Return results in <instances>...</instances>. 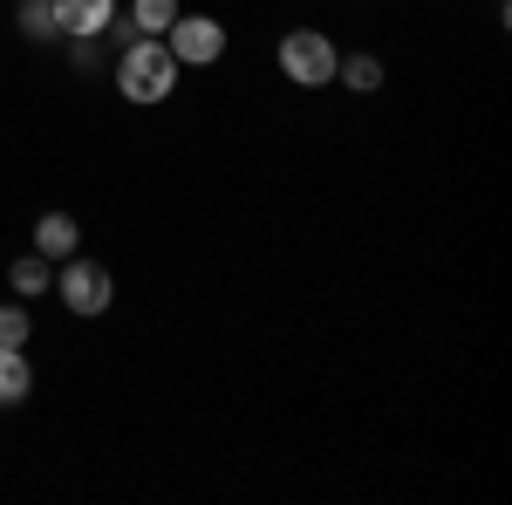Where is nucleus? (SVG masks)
<instances>
[{
	"label": "nucleus",
	"mask_w": 512,
	"mask_h": 505,
	"mask_svg": "<svg viewBox=\"0 0 512 505\" xmlns=\"http://www.w3.org/2000/svg\"><path fill=\"white\" fill-rule=\"evenodd\" d=\"M178 14H185L178 0H130V35H158L164 41V28H171Z\"/></svg>",
	"instance_id": "obj_10"
},
{
	"label": "nucleus",
	"mask_w": 512,
	"mask_h": 505,
	"mask_svg": "<svg viewBox=\"0 0 512 505\" xmlns=\"http://www.w3.org/2000/svg\"><path fill=\"white\" fill-rule=\"evenodd\" d=\"M164 48L178 55V69H212L226 55V21L219 14H178L164 28Z\"/></svg>",
	"instance_id": "obj_4"
},
{
	"label": "nucleus",
	"mask_w": 512,
	"mask_h": 505,
	"mask_svg": "<svg viewBox=\"0 0 512 505\" xmlns=\"http://www.w3.org/2000/svg\"><path fill=\"white\" fill-rule=\"evenodd\" d=\"M178 55L164 48L158 35H130L117 55V96L123 103H137V110H158V103H171V89H178Z\"/></svg>",
	"instance_id": "obj_1"
},
{
	"label": "nucleus",
	"mask_w": 512,
	"mask_h": 505,
	"mask_svg": "<svg viewBox=\"0 0 512 505\" xmlns=\"http://www.w3.org/2000/svg\"><path fill=\"white\" fill-rule=\"evenodd\" d=\"M14 21H21V35H28V41H62L55 7H48V0H21V14H14Z\"/></svg>",
	"instance_id": "obj_11"
},
{
	"label": "nucleus",
	"mask_w": 512,
	"mask_h": 505,
	"mask_svg": "<svg viewBox=\"0 0 512 505\" xmlns=\"http://www.w3.org/2000/svg\"><path fill=\"white\" fill-rule=\"evenodd\" d=\"M28 335H35L28 301H7V308H0V342H7V349H28Z\"/></svg>",
	"instance_id": "obj_12"
},
{
	"label": "nucleus",
	"mask_w": 512,
	"mask_h": 505,
	"mask_svg": "<svg viewBox=\"0 0 512 505\" xmlns=\"http://www.w3.org/2000/svg\"><path fill=\"white\" fill-rule=\"evenodd\" d=\"M62 41H103L117 28V0H48Z\"/></svg>",
	"instance_id": "obj_5"
},
{
	"label": "nucleus",
	"mask_w": 512,
	"mask_h": 505,
	"mask_svg": "<svg viewBox=\"0 0 512 505\" xmlns=\"http://www.w3.org/2000/svg\"><path fill=\"white\" fill-rule=\"evenodd\" d=\"M55 294H62V308H69V314L96 321V314H110V301H117V280H110L103 260L69 253V260H62V280H55Z\"/></svg>",
	"instance_id": "obj_3"
},
{
	"label": "nucleus",
	"mask_w": 512,
	"mask_h": 505,
	"mask_svg": "<svg viewBox=\"0 0 512 505\" xmlns=\"http://www.w3.org/2000/svg\"><path fill=\"white\" fill-rule=\"evenodd\" d=\"M28 396H35V362H28V349H7L0 342V410H14Z\"/></svg>",
	"instance_id": "obj_6"
},
{
	"label": "nucleus",
	"mask_w": 512,
	"mask_h": 505,
	"mask_svg": "<svg viewBox=\"0 0 512 505\" xmlns=\"http://www.w3.org/2000/svg\"><path fill=\"white\" fill-rule=\"evenodd\" d=\"M335 82H342V89H355V96L383 89V55H342V62H335Z\"/></svg>",
	"instance_id": "obj_9"
},
{
	"label": "nucleus",
	"mask_w": 512,
	"mask_h": 505,
	"mask_svg": "<svg viewBox=\"0 0 512 505\" xmlns=\"http://www.w3.org/2000/svg\"><path fill=\"white\" fill-rule=\"evenodd\" d=\"M274 62H280V76L294 82V89H328L335 82V62H342V48L321 35V28H287L274 48Z\"/></svg>",
	"instance_id": "obj_2"
},
{
	"label": "nucleus",
	"mask_w": 512,
	"mask_h": 505,
	"mask_svg": "<svg viewBox=\"0 0 512 505\" xmlns=\"http://www.w3.org/2000/svg\"><path fill=\"white\" fill-rule=\"evenodd\" d=\"M7 287H14L21 301H35V294H55V273H48V260H41V253H21V260L7 267Z\"/></svg>",
	"instance_id": "obj_8"
},
{
	"label": "nucleus",
	"mask_w": 512,
	"mask_h": 505,
	"mask_svg": "<svg viewBox=\"0 0 512 505\" xmlns=\"http://www.w3.org/2000/svg\"><path fill=\"white\" fill-rule=\"evenodd\" d=\"M76 239H82V226L69 219V212H41V219H35V253H41V260H69Z\"/></svg>",
	"instance_id": "obj_7"
}]
</instances>
